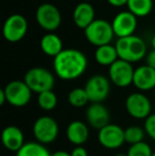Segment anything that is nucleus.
I'll return each instance as SVG.
<instances>
[{"label":"nucleus","mask_w":155,"mask_h":156,"mask_svg":"<svg viewBox=\"0 0 155 156\" xmlns=\"http://www.w3.org/2000/svg\"><path fill=\"white\" fill-rule=\"evenodd\" d=\"M71 156H88V153H87V150L84 147L79 146V147H76L72 150Z\"/></svg>","instance_id":"c85d7f7f"},{"label":"nucleus","mask_w":155,"mask_h":156,"mask_svg":"<svg viewBox=\"0 0 155 156\" xmlns=\"http://www.w3.org/2000/svg\"><path fill=\"white\" fill-rule=\"evenodd\" d=\"M95 9L90 2H80L73 10V23L78 28L85 30L95 20Z\"/></svg>","instance_id":"f3484780"},{"label":"nucleus","mask_w":155,"mask_h":156,"mask_svg":"<svg viewBox=\"0 0 155 156\" xmlns=\"http://www.w3.org/2000/svg\"><path fill=\"white\" fill-rule=\"evenodd\" d=\"M87 65L86 55L75 48L64 49L53 58L54 72L64 81H72L80 78L86 71Z\"/></svg>","instance_id":"f257e3e1"},{"label":"nucleus","mask_w":155,"mask_h":156,"mask_svg":"<svg viewBox=\"0 0 155 156\" xmlns=\"http://www.w3.org/2000/svg\"><path fill=\"white\" fill-rule=\"evenodd\" d=\"M37 104L43 111L49 112L55 108L58 105V97L53 90H48L41 93L37 97Z\"/></svg>","instance_id":"393cba45"},{"label":"nucleus","mask_w":155,"mask_h":156,"mask_svg":"<svg viewBox=\"0 0 155 156\" xmlns=\"http://www.w3.org/2000/svg\"><path fill=\"white\" fill-rule=\"evenodd\" d=\"M91 0H81V2H90Z\"/></svg>","instance_id":"f704fd0d"},{"label":"nucleus","mask_w":155,"mask_h":156,"mask_svg":"<svg viewBox=\"0 0 155 156\" xmlns=\"http://www.w3.org/2000/svg\"><path fill=\"white\" fill-rule=\"evenodd\" d=\"M2 144L6 150L11 152H18L25 146V135L18 126L9 125L4 127L1 134Z\"/></svg>","instance_id":"2eb2a0df"},{"label":"nucleus","mask_w":155,"mask_h":156,"mask_svg":"<svg viewBox=\"0 0 155 156\" xmlns=\"http://www.w3.org/2000/svg\"><path fill=\"white\" fill-rule=\"evenodd\" d=\"M86 119L91 127L100 131L110 124V111L102 103H91L86 109Z\"/></svg>","instance_id":"4468645a"},{"label":"nucleus","mask_w":155,"mask_h":156,"mask_svg":"<svg viewBox=\"0 0 155 156\" xmlns=\"http://www.w3.org/2000/svg\"><path fill=\"white\" fill-rule=\"evenodd\" d=\"M128 11L136 17H145L153 10V0H129Z\"/></svg>","instance_id":"412c9836"},{"label":"nucleus","mask_w":155,"mask_h":156,"mask_svg":"<svg viewBox=\"0 0 155 156\" xmlns=\"http://www.w3.org/2000/svg\"><path fill=\"white\" fill-rule=\"evenodd\" d=\"M86 39L96 47L108 45L115 36L112 23L104 19H95L84 30Z\"/></svg>","instance_id":"20e7f679"},{"label":"nucleus","mask_w":155,"mask_h":156,"mask_svg":"<svg viewBox=\"0 0 155 156\" xmlns=\"http://www.w3.org/2000/svg\"><path fill=\"white\" fill-rule=\"evenodd\" d=\"M153 151L150 144L147 142L143 141L139 144H135L130 146L128 150V156H152L153 155Z\"/></svg>","instance_id":"a878e982"},{"label":"nucleus","mask_w":155,"mask_h":156,"mask_svg":"<svg viewBox=\"0 0 155 156\" xmlns=\"http://www.w3.org/2000/svg\"><path fill=\"white\" fill-rule=\"evenodd\" d=\"M146 131L145 129L138 126V125H131V126L124 129V138L125 142L129 144H135L143 142L145 139Z\"/></svg>","instance_id":"b1692460"},{"label":"nucleus","mask_w":155,"mask_h":156,"mask_svg":"<svg viewBox=\"0 0 155 156\" xmlns=\"http://www.w3.org/2000/svg\"><path fill=\"white\" fill-rule=\"evenodd\" d=\"M133 84L141 91L152 90L155 88V69L148 65L139 66L135 69Z\"/></svg>","instance_id":"dca6fc26"},{"label":"nucleus","mask_w":155,"mask_h":156,"mask_svg":"<svg viewBox=\"0 0 155 156\" xmlns=\"http://www.w3.org/2000/svg\"><path fill=\"white\" fill-rule=\"evenodd\" d=\"M67 139L76 147L82 146L88 140L89 129L88 126L80 120H73L68 124L66 129Z\"/></svg>","instance_id":"a211bd4d"},{"label":"nucleus","mask_w":155,"mask_h":156,"mask_svg":"<svg viewBox=\"0 0 155 156\" xmlns=\"http://www.w3.org/2000/svg\"><path fill=\"white\" fill-rule=\"evenodd\" d=\"M152 156H155V152L153 153V155H152Z\"/></svg>","instance_id":"c9c22d12"},{"label":"nucleus","mask_w":155,"mask_h":156,"mask_svg":"<svg viewBox=\"0 0 155 156\" xmlns=\"http://www.w3.org/2000/svg\"><path fill=\"white\" fill-rule=\"evenodd\" d=\"M5 102H6V96H5V93H4L3 89H1V90H0V105H3Z\"/></svg>","instance_id":"2f4dec72"},{"label":"nucleus","mask_w":155,"mask_h":156,"mask_svg":"<svg viewBox=\"0 0 155 156\" xmlns=\"http://www.w3.org/2000/svg\"><path fill=\"white\" fill-rule=\"evenodd\" d=\"M107 2L113 6H123V5H126L129 2V0H107Z\"/></svg>","instance_id":"c756f323"},{"label":"nucleus","mask_w":155,"mask_h":156,"mask_svg":"<svg viewBox=\"0 0 155 156\" xmlns=\"http://www.w3.org/2000/svg\"><path fill=\"white\" fill-rule=\"evenodd\" d=\"M153 90H154V94H155V88H154V89H153Z\"/></svg>","instance_id":"e433bc0d"},{"label":"nucleus","mask_w":155,"mask_h":156,"mask_svg":"<svg viewBox=\"0 0 155 156\" xmlns=\"http://www.w3.org/2000/svg\"><path fill=\"white\" fill-rule=\"evenodd\" d=\"M112 27L115 35L119 38L134 35L137 28V17L130 11H121L114 17Z\"/></svg>","instance_id":"ddd939ff"},{"label":"nucleus","mask_w":155,"mask_h":156,"mask_svg":"<svg viewBox=\"0 0 155 156\" xmlns=\"http://www.w3.org/2000/svg\"><path fill=\"white\" fill-rule=\"evenodd\" d=\"M23 81L33 93L37 94L52 90L54 86V76L50 70L43 67H33L25 74Z\"/></svg>","instance_id":"7ed1b4c3"},{"label":"nucleus","mask_w":155,"mask_h":156,"mask_svg":"<svg viewBox=\"0 0 155 156\" xmlns=\"http://www.w3.org/2000/svg\"><path fill=\"white\" fill-rule=\"evenodd\" d=\"M135 69L132 64L123 60H118L108 68V76L111 82L118 87H128L133 84Z\"/></svg>","instance_id":"9d476101"},{"label":"nucleus","mask_w":155,"mask_h":156,"mask_svg":"<svg viewBox=\"0 0 155 156\" xmlns=\"http://www.w3.org/2000/svg\"><path fill=\"white\" fill-rule=\"evenodd\" d=\"M35 18L38 26L46 31H54L61 26L62 15L58 8L52 3H41L36 10Z\"/></svg>","instance_id":"0eeeda50"},{"label":"nucleus","mask_w":155,"mask_h":156,"mask_svg":"<svg viewBox=\"0 0 155 156\" xmlns=\"http://www.w3.org/2000/svg\"><path fill=\"white\" fill-rule=\"evenodd\" d=\"M95 58L98 64L110 67L119 58V56H118L116 47L108 44V45L97 47L95 51Z\"/></svg>","instance_id":"aec40b11"},{"label":"nucleus","mask_w":155,"mask_h":156,"mask_svg":"<svg viewBox=\"0 0 155 156\" xmlns=\"http://www.w3.org/2000/svg\"><path fill=\"white\" fill-rule=\"evenodd\" d=\"M41 49L46 55L55 58L63 51V41L58 35L54 33H47L41 38Z\"/></svg>","instance_id":"6ab92c4d"},{"label":"nucleus","mask_w":155,"mask_h":156,"mask_svg":"<svg viewBox=\"0 0 155 156\" xmlns=\"http://www.w3.org/2000/svg\"><path fill=\"white\" fill-rule=\"evenodd\" d=\"M60 127L54 118L50 116H41L33 124V135L36 141L41 144H49L58 138Z\"/></svg>","instance_id":"39448f33"},{"label":"nucleus","mask_w":155,"mask_h":156,"mask_svg":"<svg viewBox=\"0 0 155 156\" xmlns=\"http://www.w3.org/2000/svg\"><path fill=\"white\" fill-rule=\"evenodd\" d=\"M115 156H128V154H123V153H119V154H116Z\"/></svg>","instance_id":"72a5a7b5"},{"label":"nucleus","mask_w":155,"mask_h":156,"mask_svg":"<svg viewBox=\"0 0 155 156\" xmlns=\"http://www.w3.org/2000/svg\"><path fill=\"white\" fill-rule=\"evenodd\" d=\"M51 156H71V153L61 150V151H55V152H53L51 154Z\"/></svg>","instance_id":"7c9ffc66"},{"label":"nucleus","mask_w":155,"mask_h":156,"mask_svg":"<svg viewBox=\"0 0 155 156\" xmlns=\"http://www.w3.org/2000/svg\"><path fill=\"white\" fill-rule=\"evenodd\" d=\"M143 129L146 131V134L155 141V113L151 114L145 120V127Z\"/></svg>","instance_id":"bb28decb"},{"label":"nucleus","mask_w":155,"mask_h":156,"mask_svg":"<svg viewBox=\"0 0 155 156\" xmlns=\"http://www.w3.org/2000/svg\"><path fill=\"white\" fill-rule=\"evenodd\" d=\"M115 47L120 60L126 61L131 64L139 62L148 54L145 41L137 35L118 38Z\"/></svg>","instance_id":"f03ea898"},{"label":"nucleus","mask_w":155,"mask_h":156,"mask_svg":"<svg viewBox=\"0 0 155 156\" xmlns=\"http://www.w3.org/2000/svg\"><path fill=\"white\" fill-rule=\"evenodd\" d=\"M68 102L71 106L80 108V107H84L90 101H89L88 94H87L85 88L77 87V88L70 90V93L68 94Z\"/></svg>","instance_id":"5701e85b"},{"label":"nucleus","mask_w":155,"mask_h":156,"mask_svg":"<svg viewBox=\"0 0 155 156\" xmlns=\"http://www.w3.org/2000/svg\"><path fill=\"white\" fill-rule=\"evenodd\" d=\"M151 45H152V48L155 50V35L152 37V39H151Z\"/></svg>","instance_id":"473e14b6"},{"label":"nucleus","mask_w":155,"mask_h":156,"mask_svg":"<svg viewBox=\"0 0 155 156\" xmlns=\"http://www.w3.org/2000/svg\"><path fill=\"white\" fill-rule=\"evenodd\" d=\"M98 141L107 150H116L125 142L124 129L115 123H110L98 131Z\"/></svg>","instance_id":"f8f14e48"},{"label":"nucleus","mask_w":155,"mask_h":156,"mask_svg":"<svg viewBox=\"0 0 155 156\" xmlns=\"http://www.w3.org/2000/svg\"><path fill=\"white\" fill-rule=\"evenodd\" d=\"M16 156H51V154L44 144L37 141H29L16 153Z\"/></svg>","instance_id":"4be33fe9"},{"label":"nucleus","mask_w":155,"mask_h":156,"mask_svg":"<svg viewBox=\"0 0 155 156\" xmlns=\"http://www.w3.org/2000/svg\"><path fill=\"white\" fill-rule=\"evenodd\" d=\"M84 88L90 103H102L111 93V81L102 74H95L87 80Z\"/></svg>","instance_id":"6e6552de"},{"label":"nucleus","mask_w":155,"mask_h":156,"mask_svg":"<svg viewBox=\"0 0 155 156\" xmlns=\"http://www.w3.org/2000/svg\"><path fill=\"white\" fill-rule=\"evenodd\" d=\"M6 96V102L14 107H23L30 102L33 91L25 81L15 80L8 83L3 88Z\"/></svg>","instance_id":"423d86ee"},{"label":"nucleus","mask_w":155,"mask_h":156,"mask_svg":"<svg viewBox=\"0 0 155 156\" xmlns=\"http://www.w3.org/2000/svg\"><path fill=\"white\" fill-rule=\"evenodd\" d=\"M146 62H147L146 65L150 66V67L155 69V50L154 49H152L151 51L147 54V56H146Z\"/></svg>","instance_id":"cd10ccee"},{"label":"nucleus","mask_w":155,"mask_h":156,"mask_svg":"<svg viewBox=\"0 0 155 156\" xmlns=\"http://www.w3.org/2000/svg\"><path fill=\"white\" fill-rule=\"evenodd\" d=\"M28 31V20L21 14H13L3 23V36L10 43H17L26 36Z\"/></svg>","instance_id":"9b49d317"},{"label":"nucleus","mask_w":155,"mask_h":156,"mask_svg":"<svg viewBox=\"0 0 155 156\" xmlns=\"http://www.w3.org/2000/svg\"><path fill=\"white\" fill-rule=\"evenodd\" d=\"M125 108L129 115L135 119H147L152 113L150 99L143 93H133L125 99Z\"/></svg>","instance_id":"1a4fd4ad"}]
</instances>
